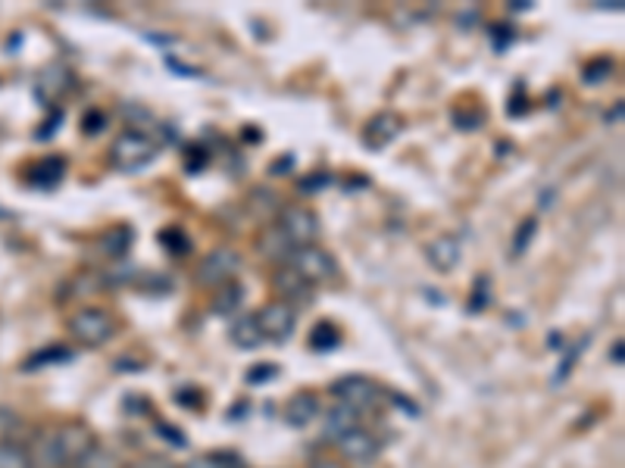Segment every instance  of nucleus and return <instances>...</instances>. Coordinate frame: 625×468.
Instances as JSON below:
<instances>
[{
    "label": "nucleus",
    "mask_w": 625,
    "mask_h": 468,
    "mask_svg": "<svg viewBox=\"0 0 625 468\" xmlns=\"http://www.w3.org/2000/svg\"><path fill=\"white\" fill-rule=\"evenodd\" d=\"M95 431L82 421H66V425H53L45 428L32 450L35 468H75V463L85 456V450L95 444Z\"/></svg>",
    "instance_id": "obj_1"
},
{
    "label": "nucleus",
    "mask_w": 625,
    "mask_h": 468,
    "mask_svg": "<svg viewBox=\"0 0 625 468\" xmlns=\"http://www.w3.org/2000/svg\"><path fill=\"white\" fill-rule=\"evenodd\" d=\"M160 144L141 128H123L110 144V166L116 173H141L157 160Z\"/></svg>",
    "instance_id": "obj_2"
},
{
    "label": "nucleus",
    "mask_w": 625,
    "mask_h": 468,
    "mask_svg": "<svg viewBox=\"0 0 625 468\" xmlns=\"http://www.w3.org/2000/svg\"><path fill=\"white\" fill-rule=\"evenodd\" d=\"M66 331H70V338L78 346L98 350V346L110 344L116 338L120 321L103 306H82V309H75L73 316L66 319Z\"/></svg>",
    "instance_id": "obj_3"
},
{
    "label": "nucleus",
    "mask_w": 625,
    "mask_h": 468,
    "mask_svg": "<svg viewBox=\"0 0 625 468\" xmlns=\"http://www.w3.org/2000/svg\"><path fill=\"white\" fill-rule=\"evenodd\" d=\"M241 266H245V256H241L238 250L216 246V250H210V253L200 256L198 269H195V284L203 288V291H216V288H223L228 281H235Z\"/></svg>",
    "instance_id": "obj_4"
},
{
    "label": "nucleus",
    "mask_w": 625,
    "mask_h": 468,
    "mask_svg": "<svg viewBox=\"0 0 625 468\" xmlns=\"http://www.w3.org/2000/svg\"><path fill=\"white\" fill-rule=\"evenodd\" d=\"M291 269L298 271L300 278L307 281V284H332V281H338V263H335V256L320 244H307V246H295L291 253H288V260H285Z\"/></svg>",
    "instance_id": "obj_5"
},
{
    "label": "nucleus",
    "mask_w": 625,
    "mask_h": 468,
    "mask_svg": "<svg viewBox=\"0 0 625 468\" xmlns=\"http://www.w3.org/2000/svg\"><path fill=\"white\" fill-rule=\"evenodd\" d=\"M275 228L278 235L288 241V246H307L320 241V216L310 210V206H300V203H285L275 216Z\"/></svg>",
    "instance_id": "obj_6"
},
{
    "label": "nucleus",
    "mask_w": 625,
    "mask_h": 468,
    "mask_svg": "<svg viewBox=\"0 0 625 468\" xmlns=\"http://www.w3.org/2000/svg\"><path fill=\"white\" fill-rule=\"evenodd\" d=\"M332 444H335L338 459L348 468H373L378 463V456H382V441L375 438L370 428H363V425L345 431Z\"/></svg>",
    "instance_id": "obj_7"
},
{
    "label": "nucleus",
    "mask_w": 625,
    "mask_h": 468,
    "mask_svg": "<svg viewBox=\"0 0 625 468\" xmlns=\"http://www.w3.org/2000/svg\"><path fill=\"white\" fill-rule=\"evenodd\" d=\"M332 396L350 406L353 413H366V409L378 406V400L385 396V388L373 381L370 375H345L341 381L332 384Z\"/></svg>",
    "instance_id": "obj_8"
},
{
    "label": "nucleus",
    "mask_w": 625,
    "mask_h": 468,
    "mask_svg": "<svg viewBox=\"0 0 625 468\" xmlns=\"http://www.w3.org/2000/svg\"><path fill=\"white\" fill-rule=\"evenodd\" d=\"M257 321H260L263 341L285 344V341H291V338H295V328H298V309H295L291 303L273 300V303H266V306L257 313Z\"/></svg>",
    "instance_id": "obj_9"
},
{
    "label": "nucleus",
    "mask_w": 625,
    "mask_h": 468,
    "mask_svg": "<svg viewBox=\"0 0 625 468\" xmlns=\"http://www.w3.org/2000/svg\"><path fill=\"white\" fill-rule=\"evenodd\" d=\"M273 291H275V300L291 303V306L298 309V306H303V300H310V294H313V284H307V281H303L298 271L288 266V263H282V266H275V271H273Z\"/></svg>",
    "instance_id": "obj_10"
},
{
    "label": "nucleus",
    "mask_w": 625,
    "mask_h": 468,
    "mask_svg": "<svg viewBox=\"0 0 625 468\" xmlns=\"http://www.w3.org/2000/svg\"><path fill=\"white\" fill-rule=\"evenodd\" d=\"M460 256H463V244H460L457 235H438L435 241L425 244V260H428V266L438 275H450V271L457 269Z\"/></svg>",
    "instance_id": "obj_11"
},
{
    "label": "nucleus",
    "mask_w": 625,
    "mask_h": 468,
    "mask_svg": "<svg viewBox=\"0 0 625 468\" xmlns=\"http://www.w3.org/2000/svg\"><path fill=\"white\" fill-rule=\"evenodd\" d=\"M320 394L316 391H298V394L288 396V403H285V425L288 428H295V431H303V428H310L313 421L320 419Z\"/></svg>",
    "instance_id": "obj_12"
},
{
    "label": "nucleus",
    "mask_w": 625,
    "mask_h": 468,
    "mask_svg": "<svg viewBox=\"0 0 625 468\" xmlns=\"http://www.w3.org/2000/svg\"><path fill=\"white\" fill-rule=\"evenodd\" d=\"M400 128H403V119H400L398 113L382 110V113H375L373 119L363 125V144L370 150L388 148V144L400 135Z\"/></svg>",
    "instance_id": "obj_13"
},
{
    "label": "nucleus",
    "mask_w": 625,
    "mask_h": 468,
    "mask_svg": "<svg viewBox=\"0 0 625 468\" xmlns=\"http://www.w3.org/2000/svg\"><path fill=\"white\" fill-rule=\"evenodd\" d=\"M228 341L238 350H257V346L263 344V331H260L257 313H238L232 319V325H228Z\"/></svg>",
    "instance_id": "obj_14"
},
{
    "label": "nucleus",
    "mask_w": 625,
    "mask_h": 468,
    "mask_svg": "<svg viewBox=\"0 0 625 468\" xmlns=\"http://www.w3.org/2000/svg\"><path fill=\"white\" fill-rule=\"evenodd\" d=\"M241 303H245V284L238 278L223 284V288H216V291H210V313L213 316H223V319L238 316Z\"/></svg>",
    "instance_id": "obj_15"
},
{
    "label": "nucleus",
    "mask_w": 625,
    "mask_h": 468,
    "mask_svg": "<svg viewBox=\"0 0 625 468\" xmlns=\"http://www.w3.org/2000/svg\"><path fill=\"white\" fill-rule=\"evenodd\" d=\"M132 244H135V231H132L128 225H113V228H107L98 241L100 253L110 256V260H125L128 250H132Z\"/></svg>",
    "instance_id": "obj_16"
},
{
    "label": "nucleus",
    "mask_w": 625,
    "mask_h": 468,
    "mask_svg": "<svg viewBox=\"0 0 625 468\" xmlns=\"http://www.w3.org/2000/svg\"><path fill=\"white\" fill-rule=\"evenodd\" d=\"M357 425H360V413H353L345 403H332V409L325 413V434H328L332 441L341 438L350 428H357Z\"/></svg>",
    "instance_id": "obj_17"
},
{
    "label": "nucleus",
    "mask_w": 625,
    "mask_h": 468,
    "mask_svg": "<svg viewBox=\"0 0 625 468\" xmlns=\"http://www.w3.org/2000/svg\"><path fill=\"white\" fill-rule=\"evenodd\" d=\"M75 468H125V463L116 450H110L103 441H95L85 450V456L75 463Z\"/></svg>",
    "instance_id": "obj_18"
},
{
    "label": "nucleus",
    "mask_w": 625,
    "mask_h": 468,
    "mask_svg": "<svg viewBox=\"0 0 625 468\" xmlns=\"http://www.w3.org/2000/svg\"><path fill=\"white\" fill-rule=\"evenodd\" d=\"M178 468H248L245 459L232 450H216V453H200V456H191L188 463H182Z\"/></svg>",
    "instance_id": "obj_19"
},
{
    "label": "nucleus",
    "mask_w": 625,
    "mask_h": 468,
    "mask_svg": "<svg viewBox=\"0 0 625 468\" xmlns=\"http://www.w3.org/2000/svg\"><path fill=\"white\" fill-rule=\"evenodd\" d=\"M35 185L38 188H57L66 178V160L63 156H45L35 163Z\"/></svg>",
    "instance_id": "obj_20"
},
{
    "label": "nucleus",
    "mask_w": 625,
    "mask_h": 468,
    "mask_svg": "<svg viewBox=\"0 0 625 468\" xmlns=\"http://www.w3.org/2000/svg\"><path fill=\"white\" fill-rule=\"evenodd\" d=\"M0 468H35L28 444H23V441H0Z\"/></svg>",
    "instance_id": "obj_21"
},
{
    "label": "nucleus",
    "mask_w": 625,
    "mask_h": 468,
    "mask_svg": "<svg viewBox=\"0 0 625 468\" xmlns=\"http://www.w3.org/2000/svg\"><path fill=\"white\" fill-rule=\"evenodd\" d=\"M307 344H310L313 353H332L335 346H341V331H338V325H332V321H320V325H313Z\"/></svg>",
    "instance_id": "obj_22"
},
{
    "label": "nucleus",
    "mask_w": 625,
    "mask_h": 468,
    "mask_svg": "<svg viewBox=\"0 0 625 468\" xmlns=\"http://www.w3.org/2000/svg\"><path fill=\"white\" fill-rule=\"evenodd\" d=\"M538 216H525L523 223H520V228L513 231V241H510V256L513 260H520V256H525L528 253V246H532V241L538 238Z\"/></svg>",
    "instance_id": "obj_23"
},
{
    "label": "nucleus",
    "mask_w": 625,
    "mask_h": 468,
    "mask_svg": "<svg viewBox=\"0 0 625 468\" xmlns=\"http://www.w3.org/2000/svg\"><path fill=\"white\" fill-rule=\"evenodd\" d=\"M75 353L70 346L63 344H53L45 346V350H38L32 359H25V369H45V366H60V363H70Z\"/></svg>",
    "instance_id": "obj_24"
},
{
    "label": "nucleus",
    "mask_w": 625,
    "mask_h": 468,
    "mask_svg": "<svg viewBox=\"0 0 625 468\" xmlns=\"http://www.w3.org/2000/svg\"><path fill=\"white\" fill-rule=\"evenodd\" d=\"M613 73H616L613 60L600 56V60H591V63L582 69V81H585V85H603L607 78H613Z\"/></svg>",
    "instance_id": "obj_25"
},
{
    "label": "nucleus",
    "mask_w": 625,
    "mask_h": 468,
    "mask_svg": "<svg viewBox=\"0 0 625 468\" xmlns=\"http://www.w3.org/2000/svg\"><path fill=\"white\" fill-rule=\"evenodd\" d=\"M25 428L23 416L10 406H0V441H20V431Z\"/></svg>",
    "instance_id": "obj_26"
},
{
    "label": "nucleus",
    "mask_w": 625,
    "mask_h": 468,
    "mask_svg": "<svg viewBox=\"0 0 625 468\" xmlns=\"http://www.w3.org/2000/svg\"><path fill=\"white\" fill-rule=\"evenodd\" d=\"M160 244L166 246L173 256L191 253V241H188V235H185L182 228H163V231H160Z\"/></svg>",
    "instance_id": "obj_27"
},
{
    "label": "nucleus",
    "mask_w": 625,
    "mask_h": 468,
    "mask_svg": "<svg viewBox=\"0 0 625 468\" xmlns=\"http://www.w3.org/2000/svg\"><path fill=\"white\" fill-rule=\"evenodd\" d=\"M282 375V366H275V363H257V366H250L248 375H245V381H248L250 388H260V384H270Z\"/></svg>",
    "instance_id": "obj_28"
},
{
    "label": "nucleus",
    "mask_w": 625,
    "mask_h": 468,
    "mask_svg": "<svg viewBox=\"0 0 625 468\" xmlns=\"http://www.w3.org/2000/svg\"><path fill=\"white\" fill-rule=\"evenodd\" d=\"M491 303V275H475L473 296H470V309L482 313Z\"/></svg>",
    "instance_id": "obj_29"
},
{
    "label": "nucleus",
    "mask_w": 625,
    "mask_h": 468,
    "mask_svg": "<svg viewBox=\"0 0 625 468\" xmlns=\"http://www.w3.org/2000/svg\"><path fill=\"white\" fill-rule=\"evenodd\" d=\"M588 341H591V338H582V341H578V344L566 353V363H560V369H557V375H553V384H563V381L570 378V371H573V366L578 363V350L588 344Z\"/></svg>",
    "instance_id": "obj_30"
},
{
    "label": "nucleus",
    "mask_w": 625,
    "mask_h": 468,
    "mask_svg": "<svg viewBox=\"0 0 625 468\" xmlns=\"http://www.w3.org/2000/svg\"><path fill=\"white\" fill-rule=\"evenodd\" d=\"M103 125H107V116H103L100 110H91V113L82 119V131H85V135H100Z\"/></svg>",
    "instance_id": "obj_31"
},
{
    "label": "nucleus",
    "mask_w": 625,
    "mask_h": 468,
    "mask_svg": "<svg viewBox=\"0 0 625 468\" xmlns=\"http://www.w3.org/2000/svg\"><path fill=\"white\" fill-rule=\"evenodd\" d=\"M488 35H495V50H498V53H503V48L516 38V35H513V28H507V25H491V28H488Z\"/></svg>",
    "instance_id": "obj_32"
},
{
    "label": "nucleus",
    "mask_w": 625,
    "mask_h": 468,
    "mask_svg": "<svg viewBox=\"0 0 625 468\" xmlns=\"http://www.w3.org/2000/svg\"><path fill=\"white\" fill-rule=\"evenodd\" d=\"M57 123H63V113H60V110H57V113L50 116L48 123H45V131H38L35 138H41V141H48V138H53V135H57Z\"/></svg>",
    "instance_id": "obj_33"
},
{
    "label": "nucleus",
    "mask_w": 625,
    "mask_h": 468,
    "mask_svg": "<svg viewBox=\"0 0 625 468\" xmlns=\"http://www.w3.org/2000/svg\"><path fill=\"white\" fill-rule=\"evenodd\" d=\"M157 434H160V438H170V441H173V444H185V438H182V434H175L173 431V425H157Z\"/></svg>",
    "instance_id": "obj_34"
},
{
    "label": "nucleus",
    "mask_w": 625,
    "mask_h": 468,
    "mask_svg": "<svg viewBox=\"0 0 625 468\" xmlns=\"http://www.w3.org/2000/svg\"><path fill=\"white\" fill-rule=\"evenodd\" d=\"M603 123H607V125L623 123V103H616V110H610V113L603 116Z\"/></svg>",
    "instance_id": "obj_35"
},
{
    "label": "nucleus",
    "mask_w": 625,
    "mask_h": 468,
    "mask_svg": "<svg viewBox=\"0 0 625 468\" xmlns=\"http://www.w3.org/2000/svg\"><path fill=\"white\" fill-rule=\"evenodd\" d=\"M310 468H348L341 459H328V456H323V459H316Z\"/></svg>",
    "instance_id": "obj_36"
},
{
    "label": "nucleus",
    "mask_w": 625,
    "mask_h": 468,
    "mask_svg": "<svg viewBox=\"0 0 625 468\" xmlns=\"http://www.w3.org/2000/svg\"><path fill=\"white\" fill-rule=\"evenodd\" d=\"M610 359L616 363V366H623V341H616L613 350H610Z\"/></svg>",
    "instance_id": "obj_37"
},
{
    "label": "nucleus",
    "mask_w": 625,
    "mask_h": 468,
    "mask_svg": "<svg viewBox=\"0 0 625 468\" xmlns=\"http://www.w3.org/2000/svg\"><path fill=\"white\" fill-rule=\"evenodd\" d=\"M516 13H525V10H532V0H516V3H510Z\"/></svg>",
    "instance_id": "obj_38"
}]
</instances>
